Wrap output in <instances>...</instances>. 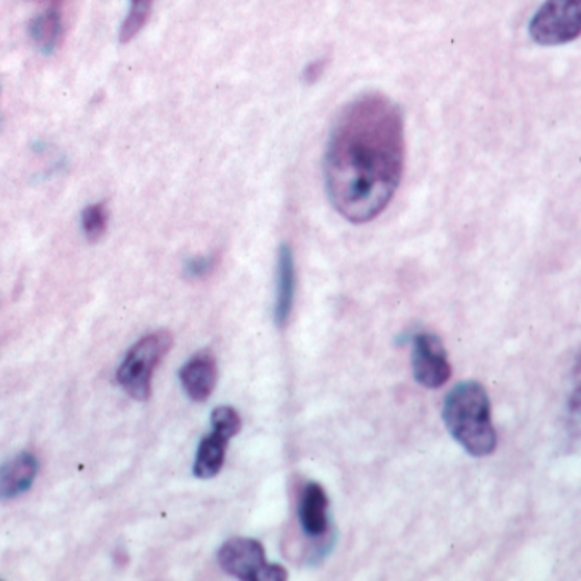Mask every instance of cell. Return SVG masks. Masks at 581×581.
<instances>
[{
  "mask_svg": "<svg viewBox=\"0 0 581 581\" xmlns=\"http://www.w3.org/2000/svg\"><path fill=\"white\" fill-rule=\"evenodd\" d=\"M404 120L385 96L370 92L338 114L325 149V190L337 212L353 223L381 216L401 183Z\"/></svg>",
  "mask_w": 581,
  "mask_h": 581,
  "instance_id": "6da1fadb",
  "label": "cell"
},
{
  "mask_svg": "<svg viewBox=\"0 0 581 581\" xmlns=\"http://www.w3.org/2000/svg\"><path fill=\"white\" fill-rule=\"evenodd\" d=\"M443 423L455 442L474 458H487L497 449L491 402L479 382L455 385L443 402Z\"/></svg>",
  "mask_w": 581,
  "mask_h": 581,
  "instance_id": "7a4b0ae2",
  "label": "cell"
},
{
  "mask_svg": "<svg viewBox=\"0 0 581 581\" xmlns=\"http://www.w3.org/2000/svg\"><path fill=\"white\" fill-rule=\"evenodd\" d=\"M171 347V333L164 330L147 334L137 341L118 369V382L121 388L139 401L149 398L156 367L168 355Z\"/></svg>",
  "mask_w": 581,
  "mask_h": 581,
  "instance_id": "3957f363",
  "label": "cell"
},
{
  "mask_svg": "<svg viewBox=\"0 0 581 581\" xmlns=\"http://www.w3.org/2000/svg\"><path fill=\"white\" fill-rule=\"evenodd\" d=\"M219 564L226 573L244 581L287 580L286 568L267 563L263 545L248 538L227 541L219 551Z\"/></svg>",
  "mask_w": 581,
  "mask_h": 581,
  "instance_id": "277c9868",
  "label": "cell"
},
{
  "mask_svg": "<svg viewBox=\"0 0 581 581\" xmlns=\"http://www.w3.org/2000/svg\"><path fill=\"white\" fill-rule=\"evenodd\" d=\"M530 37L544 47L570 43L580 37L581 0H545L530 21Z\"/></svg>",
  "mask_w": 581,
  "mask_h": 581,
  "instance_id": "5b68a950",
  "label": "cell"
},
{
  "mask_svg": "<svg viewBox=\"0 0 581 581\" xmlns=\"http://www.w3.org/2000/svg\"><path fill=\"white\" fill-rule=\"evenodd\" d=\"M413 373L418 384L428 389H439L449 382L452 367L447 351L437 334L421 333L413 340Z\"/></svg>",
  "mask_w": 581,
  "mask_h": 581,
  "instance_id": "8992f818",
  "label": "cell"
},
{
  "mask_svg": "<svg viewBox=\"0 0 581 581\" xmlns=\"http://www.w3.org/2000/svg\"><path fill=\"white\" fill-rule=\"evenodd\" d=\"M40 462L33 453H19L0 468V501L14 500L30 491L37 479Z\"/></svg>",
  "mask_w": 581,
  "mask_h": 581,
  "instance_id": "52a82bcc",
  "label": "cell"
},
{
  "mask_svg": "<svg viewBox=\"0 0 581 581\" xmlns=\"http://www.w3.org/2000/svg\"><path fill=\"white\" fill-rule=\"evenodd\" d=\"M330 500L324 488L309 483L299 501V522L309 538H321L330 527Z\"/></svg>",
  "mask_w": 581,
  "mask_h": 581,
  "instance_id": "ba28073f",
  "label": "cell"
},
{
  "mask_svg": "<svg viewBox=\"0 0 581 581\" xmlns=\"http://www.w3.org/2000/svg\"><path fill=\"white\" fill-rule=\"evenodd\" d=\"M295 300V260L289 244L278 251L277 300H274V322L278 328L289 324Z\"/></svg>",
  "mask_w": 581,
  "mask_h": 581,
  "instance_id": "9c48e42d",
  "label": "cell"
},
{
  "mask_svg": "<svg viewBox=\"0 0 581 581\" xmlns=\"http://www.w3.org/2000/svg\"><path fill=\"white\" fill-rule=\"evenodd\" d=\"M181 384L193 401L210 398L217 384V362L212 353H198L180 372Z\"/></svg>",
  "mask_w": 581,
  "mask_h": 581,
  "instance_id": "30bf717a",
  "label": "cell"
},
{
  "mask_svg": "<svg viewBox=\"0 0 581 581\" xmlns=\"http://www.w3.org/2000/svg\"><path fill=\"white\" fill-rule=\"evenodd\" d=\"M227 443L229 440L216 432L201 440L193 468L197 478L210 479L219 474L226 461Z\"/></svg>",
  "mask_w": 581,
  "mask_h": 581,
  "instance_id": "8fae6325",
  "label": "cell"
},
{
  "mask_svg": "<svg viewBox=\"0 0 581 581\" xmlns=\"http://www.w3.org/2000/svg\"><path fill=\"white\" fill-rule=\"evenodd\" d=\"M30 34L41 52L52 53L62 40V16L57 11H47L31 21Z\"/></svg>",
  "mask_w": 581,
  "mask_h": 581,
  "instance_id": "7c38bea8",
  "label": "cell"
},
{
  "mask_svg": "<svg viewBox=\"0 0 581 581\" xmlns=\"http://www.w3.org/2000/svg\"><path fill=\"white\" fill-rule=\"evenodd\" d=\"M152 8H154V0H130L129 14L121 24V43H129L143 30L147 21H149Z\"/></svg>",
  "mask_w": 581,
  "mask_h": 581,
  "instance_id": "4fadbf2b",
  "label": "cell"
},
{
  "mask_svg": "<svg viewBox=\"0 0 581 581\" xmlns=\"http://www.w3.org/2000/svg\"><path fill=\"white\" fill-rule=\"evenodd\" d=\"M108 222H110V212L104 203H94L82 212V229L89 241H99L103 238Z\"/></svg>",
  "mask_w": 581,
  "mask_h": 581,
  "instance_id": "5bb4252c",
  "label": "cell"
},
{
  "mask_svg": "<svg viewBox=\"0 0 581 581\" xmlns=\"http://www.w3.org/2000/svg\"><path fill=\"white\" fill-rule=\"evenodd\" d=\"M241 417L234 408L220 407L212 413V432L226 437L227 440L241 432Z\"/></svg>",
  "mask_w": 581,
  "mask_h": 581,
  "instance_id": "9a60e30c",
  "label": "cell"
},
{
  "mask_svg": "<svg viewBox=\"0 0 581 581\" xmlns=\"http://www.w3.org/2000/svg\"><path fill=\"white\" fill-rule=\"evenodd\" d=\"M325 60H315V62L309 63L308 69L304 70V81L308 84L318 81L324 72Z\"/></svg>",
  "mask_w": 581,
  "mask_h": 581,
  "instance_id": "2e32d148",
  "label": "cell"
},
{
  "mask_svg": "<svg viewBox=\"0 0 581 581\" xmlns=\"http://www.w3.org/2000/svg\"><path fill=\"white\" fill-rule=\"evenodd\" d=\"M213 261L210 258H201V260L193 261L190 264V271L194 277H203V274L209 273L212 270Z\"/></svg>",
  "mask_w": 581,
  "mask_h": 581,
  "instance_id": "e0dca14e",
  "label": "cell"
}]
</instances>
